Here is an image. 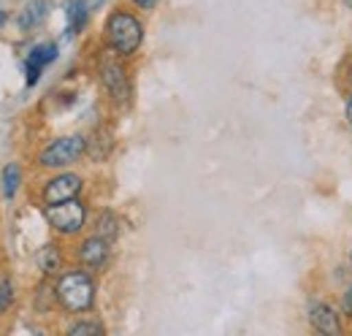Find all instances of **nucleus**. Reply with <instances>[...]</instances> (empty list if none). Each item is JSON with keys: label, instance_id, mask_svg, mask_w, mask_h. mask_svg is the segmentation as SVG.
Wrapping results in <instances>:
<instances>
[{"label": "nucleus", "instance_id": "obj_19", "mask_svg": "<svg viewBox=\"0 0 352 336\" xmlns=\"http://www.w3.org/2000/svg\"><path fill=\"white\" fill-rule=\"evenodd\" d=\"M347 120H350V125H352V98L347 101Z\"/></svg>", "mask_w": 352, "mask_h": 336}, {"label": "nucleus", "instance_id": "obj_21", "mask_svg": "<svg viewBox=\"0 0 352 336\" xmlns=\"http://www.w3.org/2000/svg\"><path fill=\"white\" fill-rule=\"evenodd\" d=\"M347 6H350V8H352V0H347Z\"/></svg>", "mask_w": 352, "mask_h": 336}, {"label": "nucleus", "instance_id": "obj_6", "mask_svg": "<svg viewBox=\"0 0 352 336\" xmlns=\"http://www.w3.org/2000/svg\"><path fill=\"white\" fill-rule=\"evenodd\" d=\"M79 190H82V179H79L76 174H60V176H54L52 182H46L44 201L46 204H63V201L76 198Z\"/></svg>", "mask_w": 352, "mask_h": 336}, {"label": "nucleus", "instance_id": "obj_10", "mask_svg": "<svg viewBox=\"0 0 352 336\" xmlns=\"http://www.w3.org/2000/svg\"><path fill=\"white\" fill-rule=\"evenodd\" d=\"M46 14H49V0H30V3H25V8L19 11V28L22 30L38 28L46 19Z\"/></svg>", "mask_w": 352, "mask_h": 336}, {"label": "nucleus", "instance_id": "obj_1", "mask_svg": "<svg viewBox=\"0 0 352 336\" xmlns=\"http://www.w3.org/2000/svg\"><path fill=\"white\" fill-rule=\"evenodd\" d=\"M57 298L68 312H85L95 301V285L85 271H65L57 282Z\"/></svg>", "mask_w": 352, "mask_h": 336}, {"label": "nucleus", "instance_id": "obj_3", "mask_svg": "<svg viewBox=\"0 0 352 336\" xmlns=\"http://www.w3.org/2000/svg\"><path fill=\"white\" fill-rule=\"evenodd\" d=\"M87 149V141L82 136H63L54 138L49 147H44V152L38 155V163L44 168H63L76 163Z\"/></svg>", "mask_w": 352, "mask_h": 336}, {"label": "nucleus", "instance_id": "obj_16", "mask_svg": "<svg viewBox=\"0 0 352 336\" xmlns=\"http://www.w3.org/2000/svg\"><path fill=\"white\" fill-rule=\"evenodd\" d=\"M11 301H14V285L8 277L0 274V312H6L11 306Z\"/></svg>", "mask_w": 352, "mask_h": 336}, {"label": "nucleus", "instance_id": "obj_2", "mask_svg": "<svg viewBox=\"0 0 352 336\" xmlns=\"http://www.w3.org/2000/svg\"><path fill=\"white\" fill-rule=\"evenodd\" d=\"M106 36H109V43H111L114 52L133 54L144 41V28H141V22L135 17L125 14V11H117L106 22Z\"/></svg>", "mask_w": 352, "mask_h": 336}, {"label": "nucleus", "instance_id": "obj_12", "mask_svg": "<svg viewBox=\"0 0 352 336\" xmlns=\"http://www.w3.org/2000/svg\"><path fill=\"white\" fill-rule=\"evenodd\" d=\"M60 266H63L60 250H57L54 244H46L44 250L38 252V269H41L44 274H57V271H60Z\"/></svg>", "mask_w": 352, "mask_h": 336}, {"label": "nucleus", "instance_id": "obj_9", "mask_svg": "<svg viewBox=\"0 0 352 336\" xmlns=\"http://www.w3.org/2000/svg\"><path fill=\"white\" fill-rule=\"evenodd\" d=\"M57 57V43H38L28 57V84H36L41 79L44 65H49Z\"/></svg>", "mask_w": 352, "mask_h": 336}, {"label": "nucleus", "instance_id": "obj_15", "mask_svg": "<svg viewBox=\"0 0 352 336\" xmlns=\"http://www.w3.org/2000/svg\"><path fill=\"white\" fill-rule=\"evenodd\" d=\"M68 334L71 336H100L103 334V326L95 323V320H82V323H74V326L68 328Z\"/></svg>", "mask_w": 352, "mask_h": 336}, {"label": "nucleus", "instance_id": "obj_11", "mask_svg": "<svg viewBox=\"0 0 352 336\" xmlns=\"http://www.w3.org/2000/svg\"><path fill=\"white\" fill-rule=\"evenodd\" d=\"M87 22V3L85 0H68V33H79Z\"/></svg>", "mask_w": 352, "mask_h": 336}, {"label": "nucleus", "instance_id": "obj_13", "mask_svg": "<svg viewBox=\"0 0 352 336\" xmlns=\"http://www.w3.org/2000/svg\"><path fill=\"white\" fill-rule=\"evenodd\" d=\"M117 233H120V220L111 211H103L98 217V236H103L106 242H111V239H117Z\"/></svg>", "mask_w": 352, "mask_h": 336}, {"label": "nucleus", "instance_id": "obj_4", "mask_svg": "<svg viewBox=\"0 0 352 336\" xmlns=\"http://www.w3.org/2000/svg\"><path fill=\"white\" fill-rule=\"evenodd\" d=\"M46 220L52 222V228H57L60 233H79L85 220H87V209L82 201L71 198V201H63V204H49L46 209Z\"/></svg>", "mask_w": 352, "mask_h": 336}, {"label": "nucleus", "instance_id": "obj_8", "mask_svg": "<svg viewBox=\"0 0 352 336\" xmlns=\"http://www.w3.org/2000/svg\"><path fill=\"white\" fill-rule=\"evenodd\" d=\"M79 260L89 269H100L109 260V242L98 233L89 236L87 242H82V247H79Z\"/></svg>", "mask_w": 352, "mask_h": 336}, {"label": "nucleus", "instance_id": "obj_7", "mask_svg": "<svg viewBox=\"0 0 352 336\" xmlns=\"http://www.w3.org/2000/svg\"><path fill=\"white\" fill-rule=\"evenodd\" d=\"M309 320H311V326H314L317 331H322V334H339V315H336L333 306H328V304H322V301H314V304L309 306Z\"/></svg>", "mask_w": 352, "mask_h": 336}, {"label": "nucleus", "instance_id": "obj_22", "mask_svg": "<svg viewBox=\"0 0 352 336\" xmlns=\"http://www.w3.org/2000/svg\"><path fill=\"white\" fill-rule=\"evenodd\" d=\"M350 260H352V255H350Z\"/></svg>", "mask_w": 352, "mask_h": 336}, {"label": "nucleus", "instance_id": "obj_17", "mask_svg": "<svg viewBox=\"0 0 352 336\" xmlns=\"http://www.w3.org/2000/svg\"><path fill=\"white\" fill-rule=\"evenodd\" d=\"M342 309L347 312V315H352V288L344 293V301H342Z\"/></svg>", "mask_w": 352, "mask_h": 336}, {"label": "nucleus", "instance_id": "obj_18", "mask_svg": "<svg viewBox=\"0 0 352 336\" xmlns=\"http://www.w3.org/2000/svg\"><path fill=\"white\" fill-rule=\"evenodd\" d=\"M135 6H141V8H155L157 6V0H133Z\"/></svg>", "mask_w": 352, "mask_h": 336}, {"label": "nucleus", "instance_id": "obj_5", "mask_svg": "<svg viewBox=\"0 0 352 336\" xmlns=\"http://www.w3.org/2000/svg\"><path fill=\"white\" fill-rule=\"evenodd\" d=\"M100 79H103L106 90L111 92L114 101H128V95H131L128 76H125V68H122V63L117 60L114 52L103 54V60H100Z\"/></svg>", "mask_w": 352, "mask_h": 336}, {"label": "nucleus", "instance_id": "obj_20", "mask_svg": "<svg viewBox=\"0 0 352 336\" xmlns=\"http://www.w3.org/2000/svg\"><path fill=\"white\" fill-rule=\"evenodd\" d=\"M3 19H6V14H3V11H0V25H3Z\"/></svg>", "mask_w": 352, "mask_h": 336}, {"label": "nucleus", "instance_id": "obj_14", "mask_svg": "<svg viewBox=\"0 0 352 336\" xmlns=\"http://www.w3.org/2000/svg\"><path fill=\"white\" fill-rule=\"evenodd\" d=\"M16 187H19V168L8 166L3 171V196L6 198H14L16 196Z\"/></svg>", "mask_w": 352, "mask_h": 336}]
</instances>
